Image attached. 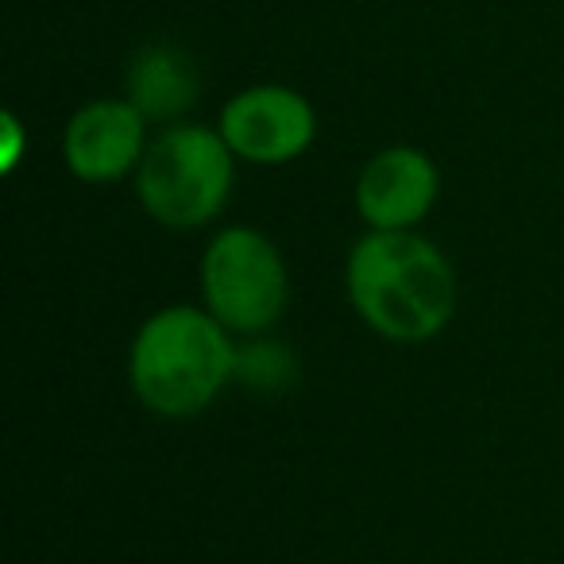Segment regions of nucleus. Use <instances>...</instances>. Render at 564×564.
I'll list each match as a JSON object with an SVG mask.
<instances>
[{"instance_id":"obj_1","label":"nucleus","mask_w":564,"mask_h":564,"mask_svg":"<svg viewBox=\"0 0 564 564\" xmlns=\"http://www.w3.org/2000/svg\"><path fill=\"white\" fill-rule=\"evenodd\" d=\"M345 291L356 317L391 345H425L456 317V271L417 228L364 232L345 259Z\"/></svg>"},{"instance_id":"obj_2","label":"nucleus","mask_w":564,"mask_h":564,"mask_svg":"<svg viewBox=\"0 0 564 564\" xmlns=\"http://www.w3.org/2000/svg\"><path fill=\"white\" fill-rule=\"evenodd\" d=\"M236 368L240 348L205 306L155 310L128 348V387L135 402L163 422L205 414Z\"/></svg>"},{"instance_id":"obj_3","label":"nucleus","mask_w":564,"mask_h":564,"mask_svg":"<svg viewBox=\"0 0 564 564\" xmlns=\"http://www.w3.org/2000/svg\"><path fill=\"white\" fill-rule=\"evenodd\" d=\"M236 155L217 128L171 124L148 143L135 178L143 213L166 232H194L220 217L236 178Z\"/></svg>"},{"instance_id":"obj_4","label":"nucleus","mask_w":564,"mask_h":564,"mask_svg":"<svg viewBox=\"0 0 564 564\" xmlns=\"http://www.w3.org/2000/svg\"><path fill=\"white\" fill-rule=\"evenodd\" d=\"M202 306L232 337H263L291 306V271L279 243L251 225H228L202 251Z\"/></svg>"},{"instance_id":"obj_5","label":"nucleus","mask_w":564,"mask_h":564,"mask_svg":"<svg viewBox=\"0 0 564 564\" xmlns=\"http://www.w3.org/2000/svg\"><path fill=\"white\" fill-rule=\"evenodd\" d=\"M217 132L243 163L282 166L314 148L317 112L310 97L291 86H248L225 101Z\"/></svg>"},{"instance_id":"obj_6","label":"nucleus","mask_w":564,"mask_h":564,"mask_svg":"<svg viewBox=\"0 0 564 564\" xmlns=\"http://www.w3.org/2000/svg\"><path fill=\"white\" fill-rule=\"evenodd\" d=\"M148 124L151 120L128 97H101L82 105L63 132L66 171L89 186L128 178L148 155Z\"/></svg>"},{"instance_id":"obj_7","label":"nucleus","mask_w":564,"mask_h":564,"mask_svg":"<svg viewBox=\"0 0 564 564\" xmlns=\"http://www.w3.org/2000/svg\"><path fill=\"white\" fill-rule=\"evenodd\" d=\"M441 194V174L425 151L383 148L364 163L352 202L371 232H410L433 213Z\"/></svg>"},{"instance_id":"obj_8","label":"nucleus","mask_w":564,"mask_h":564,"mask_svg":"<svg viewBox=\"0 0 564 564\" xmlns=\"http://www.w3.org/2000/svg\"><path fill=\"white\" fill-rule=\"evenodd\" d=\"M197 94H202V74L194 58L171 43H151L128 66V101L159 124L194 109Z\"/></svg>"}]
</instances>
